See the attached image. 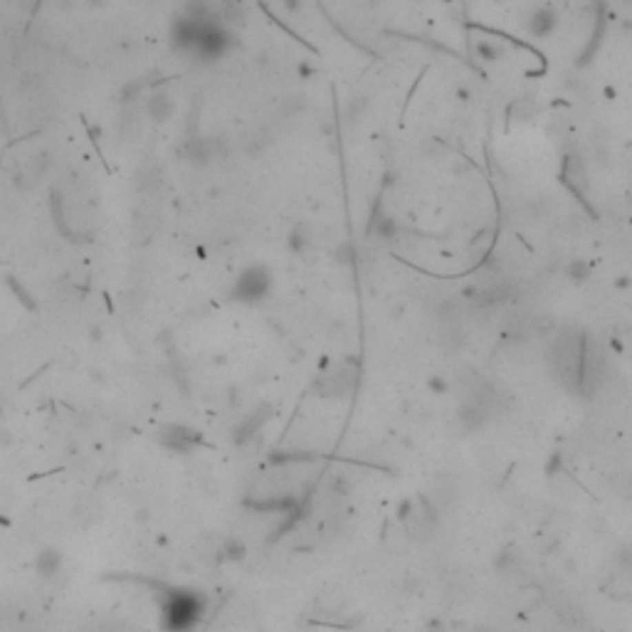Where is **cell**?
Segmentation results:
<instances>
[{
    "label": "cell",
    "mask_w": 632,
    "mask_h": 632,
    "mask_svg": "<svg viewBox=\"0 0 632 632\" xmlns=\"http://www.w3.org/2000/svg\"><path fill=\"white\" fill-rule=\"evenodd\" d=\"M59 568V555L57 551H42L40 553V561H37V571L42 575H54Z\"/></svg>",
    "instance_id": "7a4b0ae2"
},
{
    "label": "cell",
    "mask_w": 632,
    "mask_h": 632,
    "mask_svg": "<svg viewBox=\"0 0 632 632\" xmlns=\"http://www.w3.org/2000/svg\"><path fill=\"white\" fill-rule=\"evenodd\" d=\"M171 618L176 620L178 627L188 625V622H193L195 618H198V605H195V600H188V598H178L176 605L171 608Z\"/></svg>",
    "instance_id": "6da1fadb"
},
{
    "label": "cell",
    "mask_w": 632,
    "mask_h": 632,
    "mask_svg": "<svg viewBox=\"0 0 632 632\" xmlns=\"http://www.w3.org/2000/svg\"><path fill=\"white\" fill-rule=\"evenodd\" d=\"M151 114H154L159 121H163V119L171 114V101H168V96L156 94L154 99H151Z\"/></svg>",
    "instance_id": "3957f363"
}]
</instances>
